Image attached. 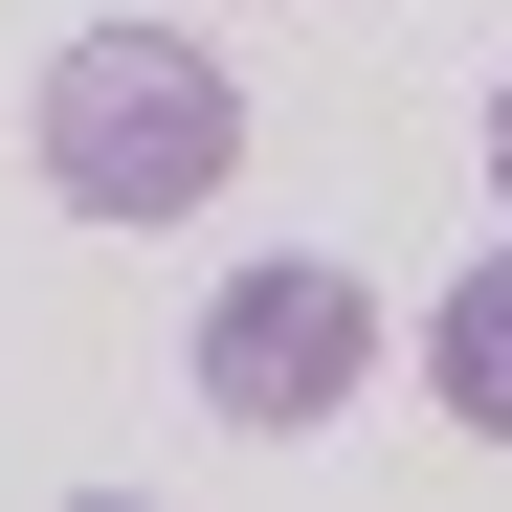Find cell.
<instances>
[{
  "label": "cell",
  "mask_w": 512,
  "mask_h": 512,
  "mask_svg": "<svg viewBox=\"0 0 512 512\" xmlns=\"http://www.w3.org/2000/svg\"><path fill=\"white\" fill-rule=\"evenodd\" d=\"M45 179L90 201V223H179V201H223L245 179V90L201 45H156V23H90L45 67Z\"/></svg>",
  "instance_id": "obj_1"
},
{
  "label": "cell",
  "mask_w": 512,
  "mask_h": 512,
  "mask_svg": "<svg viewBox=\"0 0 512 512\" xmlns=\"http://www.w3.org/2000/svg\"><path fill=\"white\" fill-rule=\"evenodd\" d=\"M357 357H379V290L334 268V245H290V268H223V312H201V401L223 423H334L357 401Z\"/></svg>",
  "instance_id": "obj_2"
},
{
  "label": "cell",
  "mask_w": 512,
  "mask_h": 512,
  "mask_svg": "<svg viewBox=\"0 0 512 512\" xmlns=\"http://www.w3.org/2000/svg\"><path fill=\"white\" fill-rule=\"evenodd\" d=\"M423 379H446V423H468V446H512V245H490L446 312H423Z\"/></svg>",
  "instance_id": "obj_3"
},
{
  "label": "cell",
  "mask_w": 512,
  "mask_h": 512,
  "mask_svg": "<svg viewBox=\"0 0 512 512\" xmlns=\"http://www.w3.org/2000/svg\"><path fill=\"white\" fill-rule=\"evenodd\" d=\"M490 179H512V90H490Z\"/></svg>",
  "instance_id": "obj_4"
}]
</instances>
